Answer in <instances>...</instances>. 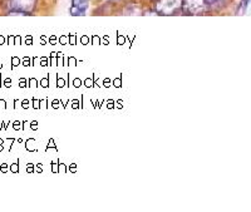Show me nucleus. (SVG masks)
Returning a JSON list of instances; mask_svg holds the SVG:
<instances>
[{
    "mask_svg": "<svg viewBox=\"0 0 251 212\" xmlns=\"http://www.w3.org/2000/svg\"><path fill=\"white\" fill-rule=\"evenodd\" d=\"M205 0H182V5L185 13L188 15H200L206 12Z\"/></svg>",
    "mask_w": 251,
    "mask_h": 212,
    "instance_id": "f257e3e1",
    "label": "nucleus"
},
{
    "mask_svg": "<svg viewBox=\"0 0 251 212\" xmlns=\"http://www.w3.org/2000/svg\"><path fill=\"white\" fill-rule=\"evenodd\" d=\"M181 5H182V0H161L157 5V10L161 14L171 15L177 9H180Z\"/></svg>",
    "mask_w": 251,
    "mask_h": 212,
    "instance_id": "f03ea898",
    "label": "nucleus"
},
{
    "mask_svg": "<svg viewBox=\"0 0 251 212\" xmlns=\"http://www.w3.org/2000/svg\"><path fill=\"white\" fill-rule=\"evenodd\" d=\"M10 4H12L10 6L13 8V10L28 13L30 12L31 9L34 8L35 0H12Z\"/></svg>",
    "mask_w": 251,
    "mask_h": 212,
    "instance_id": "7ed1b4c3",
    "label": "nucleus"
},
{
    "mask_svg": "<svg viewBox=\"0 0 251 212\" xmlns=\"http://www.w3.org/2000/svg\"><path fill=\"white\" fill-rule=\"evenodd\" d=\"M88 9V3L84 0H75L71 9L72 15H84Z\"/></svg>",
    "mask_w": 251,
    "mask_h": 212,
    "instance_id": "20e7f679",
    "label": "nucleus"
},
{
    "mask_svg": "<svg viewBox=\"0 0 251 212\" xmlns=\"http://www.w3.org/2000/svg\"><path fill=\"white\" fill-rule=\"evenodd\" d=\"M205 1H206V3H207V4H214V3H216L217 0H205Z\"/></svg>",
    "mask_w": 251,
    "mask_h": 212,
    "instance_id": "39448f33",
    "label": "nucleus"
}]
</instances>
